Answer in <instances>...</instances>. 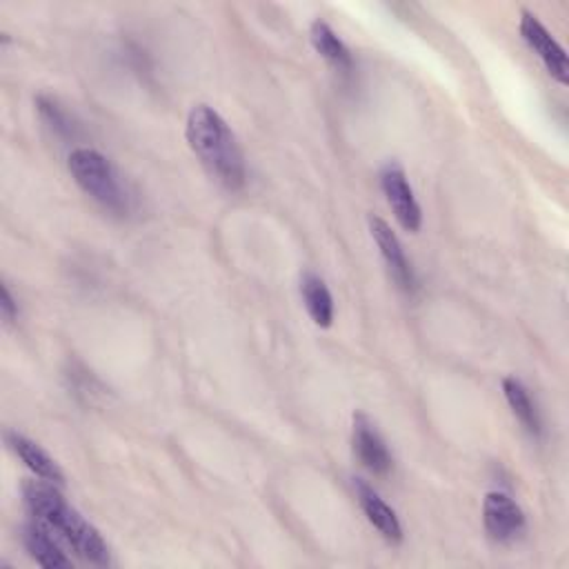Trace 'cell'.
Returning a JSON list of instances; mask_svg holds the SVG:
<instances>
[{
  "mask_svg": "<svg viewBox=\"0 0 569 569\" xmlns=\"http://www.w3.org/2000/svg\"><path fill=\"white\" fill-rule=\"evenodd\" d=\"M485 531L496 542H511L525 533L527 520L518 502L505 491H489L482 500Z\"/></svg>",
  "mask_w": 569,
  "mask_h": 569,
  "instance_id": "cell-6",
  "label": "cell"
},
{
  "mask_svg": "<svg viewBox=\"0 0 569 569\" xmlns=\"http://www.w3.org/2000/svg\"><path fill=\"white\" fill-rule=\"evenodd\" d=\"M520 36L527 42V47L542 60L545 69L553 80L560 84L569 82V64L567 53L560 47V42L551 36V31L540 22V18L531 11L520 13Z\"/></svg>",
  "mask_w": 569,
  "mask_h": 569,
  "instance_id": "cell-5",
  "label": "cell"
},
{
  "mask_svg": "<svg viewBox=\"0 0 569 569\" xmlns=\"http://www.w3.org/2000/svg\"><path fill=\"white\" fill-rule=\"evenodd\" d=\"M22 500L31 518L51 529L67 547L91 565H109V547L100 531L84 520L49 480H27L22 485Z\"/></svg>",
  "mask_w": 569,
  "mask_h": 569,
  "instance_id": "cell-1",
  "label": "cell"
},
{
  "mask_svg": "<svg viewBox=\"0 0 569 569\" xmlns=\"http://www.w3.org/2000/svg\"><path fill=\"white\" fill-rule=\"evenodd\" d=\"M0 311H2V318L7 322H13L18 318V302L13 300V296H11L7 284L0 287Z\"/></svg>",
  "mask_w": 569,
  "mask_h": 569,
  "instance_id": "cell-16",
  "label": "cell"
},
{
  "mask_svg": "<svg viewBox=\"0 0 569 569\" xmlns=\"http://www.w3.org/2000/svg\"><path fill=\"white\" fill-rule=\"evenodd\" d=\"M36 109L40 113V118L53 129V133L58 136H73V124L69 113L49 96H38L36 98Z\"/></svg>",
  "mask_w": 569,
  "mask_h": 569,
  "instance_id": "cell-15",
  "label": "cell"
},
{
  "mask_svg": "<svg viewBox=\"0 0 569 569\" xmlns=\"http://www.w3.org/2000/svg\"><path fill=\"white\" fill-rule=\"evenodd\" d=\"M4 442L7 447L24 462V467L29 471H33L40 480H49L53 485H62L64 482V473L58 467V462L31 438H27L20 431H4Z\"/></svg>",
  "mask_w": 569,
  "mask_h": 569,
  "instance_id": "cell-10",
  "label": "cell"
},
{
  "mask_svg": "<svg viewBox=\"0 0 569 569\" xmlns=\"http://www.w3.org/2000/svg\"><path fill=\"white\" fill-rule=\"evenodd\" d=\"M309 38L313 49L340 73H351L353 69V58L347 49V44L338 38V33L325 22V20H313L309 29Z\"/></svg>",
  "mask_w": 569,
  "mask_h": 569,
  "instance_id": "cell-12",
  "label": "cell"
},
{
  "mask_svg": "<svg viewBox=\"0 0 569 569\" xmlns=\"http://www.w3.org/2000/svg\"><path fill=\"white\" fill-rule=\"evenodd\" d=\"M67 169L73 182L96 200L104 211L113 216H127L131 211L133 198L107 156L91 147H78L67 158Z\"/></svg>",
  "mask_w": 569,
  "mask_h": 569,
  "instance_id": "cell-3",
  "label": "cell"
},
{
  "mask_svg": "<svg viewBox=\"0 0 569 569\" xmlns=\"http://www.w3.org/2000/svg\"><path fill=\"white\" fill-rule=\"evenodd\" d=\"M380 189L405 231L416 233L422 224V209L416 200V193L407 180L405 169L398 162H387L380 169Z\"/></svg>",
  "mask_w": 569,
  "mask_h": 569,
  "instance_id": "cell-4",
  "label": "cell"
},
{
  "mask_svg": "<svg viewBox=\"0 0 569 569\" xmlns=\"http://www.w3.org/2000/svg\"><path fill=\"white\" fill-rule=\"evenodd\" d=\"M369 231L371 238L387 264V271L391 276V280L398 284V289H402L405 293H413L416 291V273L411 262L405 256V249L396 236V231L378 216L369 218Z\"/></svg>",
  "mask_w": 569,
  "mask_h": 569,
  "instance_id": "cell-7",
  "label": "cell"
},
{
  "mask_svg": "<svg viewBox=\"0 0 569 569\" xmlns=\"http://www.w3.org/2000/svg\"><path fill=\"white\" fill-rule=\"evenodd\" d=\"M353 491H356V500H358L360 509L365 511L367 520L378 529V533L389 545H400L402 542V525H400L398 513L362 478H353Z\"/></svg>",
  "mask_w": 569,
  "mask_h": 569,
  "instance_id": "cell-9",
  "label": "cell"
},
{
  "mask_svg": "<svg viewBox=\"0 0 569 569\" xmlns=\"http://www.w3.org/2000/svg\"><path fill=\"white\" fill-rule=\"evenodd\" d=\"M58 540L60 538L36 518H31V522L22 527V545L40 567H47V569L71 567V558H67Z\"/></svg>",
  "mask_w": 569,
  "mask_h": 569,
  "instance_id": "cell-11",
  "label": "cell"
},
{
  "mask_svg": "<svg viewBox=\"0 0 569 569\" xmlns=\"http://www.w3.org/2000/svg\"><path fill=\"white\" fill-rule=\"evenodd\" d=\"M300 296H302V302L307 307L309 318L322 329L331 327V322H333V298H331V291L325 284V280L320 276L311 273V271L302 273Z\"/></svg>",
  "mask_w": 569,
  "mask_h": 569,
  "instance_id": "cell-13",
  "label": "cell"
},
{
  "mask_svg": "<svg viewBox=\"0 0 569 569\" xmlns=\"http://www.w3.org/2000/svg\"><path fill=\"white\" fill-rule=\"evenodd\" d=\"M502 393H505V400H507L511 413L518 418V422L525 427V431L533 438H540V431H542L540 416H538L536 402L531 400L527 387L516 376H507V378H502Z\"/></svg>",
  "mask_w": 569,
  "mask_h": 569,
  "instance_id": "cell-14",
  "label": "cell"
},
{
  "mask_svg": "<svg viewBox=\"0 0 569 569\" xmlns=\"http://www.w3.org/2000/svg\"><path fill=\"white\" fill-rule=\"evenodd\" d=\"M184 138L207 173L229 191L247 182V164L240 142L227 120L209 104H196L184 124Z\"/></svg>",
  "mask_w": 569,
  "mask_h": 569,
  "instance_id": "cell-2",
  "label": "cell"
},
{
  "mask_svg": "<svg viewBox=\"0 0 569 569\" xmlns=\"http://www.w3.org/2000/svg\"><path fill=\"white\" fill-rule=\"evenodd\" d=\"M351 445L360 465L373 476H387L393 467V458L387 449V442L378 433L376 425L365 413H353Z\"/></svg>",
  "mask_w": 569,
  "mask_h": 569,
  "instance_id": "cell-8",
  "label": "cell"
}]
</instances>
